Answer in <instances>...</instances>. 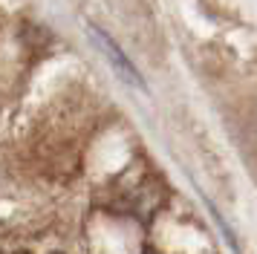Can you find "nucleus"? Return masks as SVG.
<instances>
[{"label":"nucleus","mask_w":257,"mask_h":254,"mask_svg":"<svg viewBox=\"0 0 257 254\" xmlns=\"http://www.w3.org/2000/svg\"><path fill=\"white\" fill-rule=\"evenodd\" d=\"M15 254H29V251H15Z\"/></svg>","instance_id":"f03ea898"},{"label":"nucleus","mask_w":257,"mask_h":254,"mask_svg":"<svg viewBox=\"0 0 257 254\" xmlns=\"http://www.w3.org/2000/svg\"><path fill=\"white\" fill-rule=\"evenodd\" d=\"M87 32H90V38H93V44L98 46L101 52H104V58L110 61V67L116 69L118 78H124V81L130 84V87H136V90H145V78L139 75V69L130 64V58L116 46V41H113V38H110V35L104 32V29L93 26V23L87 26Z\"/></svg>","instance_id":"f257e3e1"},{"label":"nucleus","mask_w":257,"mask_h":254,"mask_svg":"<svg viewBox=\"0 0 257 254\" xmlns=\"http://www.w3.org/2000/svg\"><path fill=\"white\" fill-rule=\"evenodd\" d=\"M52 254H61V251H52Z\"/></svg>","instance_id":"7ed1b4c3"}]
</instances>
